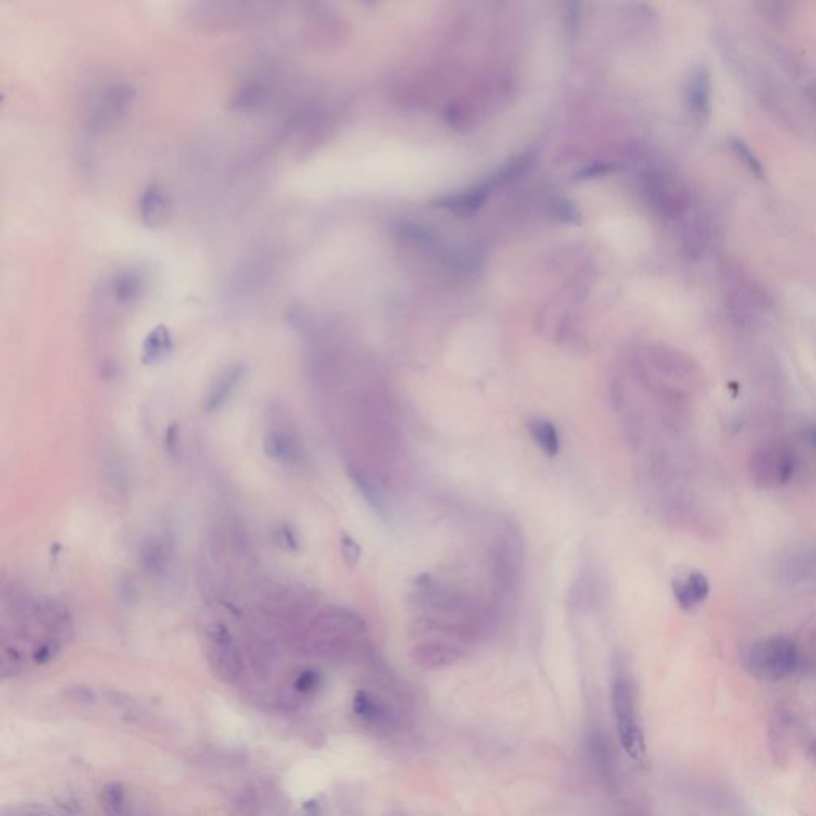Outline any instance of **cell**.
Instances as JSON below:
<instances>
[{
    "label": "cell",
    "instance_id": "19",
    "mask_svg": "<svg viewBox=\"0 0 816 816\" xmlns=\"http://www.w3.org/2000/svg\"><path fill=\"white\" fill-rule=\"evenodd\" d=\"M171 340L164 330H155L145 341V360H158L168 351Z\"/></svg>",
    "mask_w": 816,
    "mask_h": 816
},
{
    "label": "cell",
    "instance_id": "7",
    "mask_svg": "<svg viewBox=\"0 0 816 816\" xmlns=\"http://www.w3.org/2000/svg\"><path fill=\"white\" fill-rule=\"evenodd\" d=\"M751 477L762 488H777L791 480L795 461L793 451L778 445L760 448L751 458Z\"/></svg>",
    "mask_w": 816,
    "mask_h": 816
},
{
    "label": "cell",
    "instance_id": "16",
    "mask_svg": "<svg viewBox=\"0 0 816 816\" xmlns=\"http://www.w3.org/2000/svg\"><path fill=\"white\" fill-rule=\"evenodd\" d=\"M528 431L540 451L547 456H557L560 451V434L553 423L545 418H531L528 421Z\"/></svg>",
    "mask_w": 816,
    "mask_h": 816
},
{
    "label": "cell",
    "instance_id": "4",
    "mask_svg": "<svg viewBox=\"0 0 816 816\" xmlns=\"http://www.w3.org/2000/svg\"><path fill=\"white\" fill-rule=\"evenodd\" d=\"M612 708L617 724V733L625 753L633 760L644 762L646 745L643 731L639 727L637 701L630 679L625 674H617L612 684Z\"/></svg>",
    "mask_w": 816,
    "mask_h": 816
},
{
    "label": "cell",
    "instance_id": "22",
    "mask_svg": "<svg viewBox=\"0 0 816 816\" xmlns=\"http://www.w3.org/2000/svg\"><path fill=\"white\" fill-rule=\"evenodd\" d=\"M316 684H318V674L311 671L303 673L297 682L300 691H310V689H313Z\"/></svg>",
    "mask_w": 816,
    "mask_h": 816
},
{
    "label": "cell",
    "instance_id": "18",
    "mask_svg": "<svg viewBox=\"0 0 816 816\" xmlns=\"http://www.w3.org/2000/svg\"><path fill=\"white\" fill-rule=\"evenodd\" d=\"M731 149L735 153V157H737L755 177L759 179L764 177V166H762L760 159L754 155V152H751V149H749L743 140L731 139Z\"/></svg>",
    "mask_w": 816,
    "mask_h": 816
},
{
    "label": "cell",
    "instance_id": "21",
    "mask_svg": "<svg viewBox=\"0 0 816 816\" xmlns=\"http://www.w3.org/2000/svg\"><path fill=\"white\" fill-rule=\"evenodd\" d=\"M341 553L350 566H354L360 558V547L351 536L341 538Z\"/></svg>",
    "mask_w": 816,
    "mask_h": 816
},
{
    "label": "cell",
    "instance_id": "8",
    "mask_svg": "<svg viewBox=\"0 0 816 816\" xmlns=\"http://www.w3.org/2000/svg\"><path fill=\"white\" fill-rule=\"evenodd\" d=\"M464 657L466 649L463 644L436 638L421 639L410 651L412 661L423 670H439L456 664Z\"/></svg>",
    "mask_w": 816,
    "mask_h": 816
},
{
    "label": "cell",
    "instance_id": "14",
    "mask_svg": "<svg viewBox=\"0 0 816 816\" xmlns=\"http://www.w3.org/2000/svg\"><path fill=\"white\" fill-rule=\"evenodd\" d=\"M169 202L168 195L158 185H150L144 190L139 199V216L147 225L157 226L168 217Z\"/></svg>",
    "mask_w": 816,
    "mask_h": 816
},
{
    "label": "cell",
    "instance_id": "17",
    "mask_svg": "<svg viewBox=\"0 0 816 816\" xmlns=\"http://www.w3.org/2000/svg\"><path fill=\"white\" fill-rule=\"evenodd\" d=\"M166 540L162 538H150L147 539L142 550H140V560H142L144 567L152 574L163 572L164 567L168 566L169 560V548Z\"/></svg>",
    "mask_w": 816,
    "mask_h": 816
},
{
    "label": "cell",
    "instance_id": "12",
    "mask_svg": "<svg viewBox=\"0 0 816 816\" xmlns=\"http://www.w3.org/2000/svg\"><path fill=\"white\" fill-rule=\"evenodd\" d=\"M686 103L695 118L705 120L711 112V78L705 68L694 69L687 80Z\"/></svg>",
    "mask_w": 816,
    "mask_h": 816
},
{
    "label": "cell",
    "instance_id": "2",
    "mask_svg": "<svg viewBox=\"0 0 816 816\" xmlns=\"http://www.w3.org/2000/svg\"><path fill=\"white\" fill-rule=\"evenodd\" d=\"M743 665L749 674L762 681H780L795 671L799 651L789 637H768L754 641L745 651Z\"/></svg>",
    "mask_w": 816,
    "mask_h": 816
},
{
    "label": "cell",
    "instance_id": "1",
    "mask_svg": "<svg viewBox=\"0 0 816 816\" xmlns=\"http://www.w3.org/2000/svg\"><path fill=\"white\" fill-rule=\"evenodd\" d=\"M408 603L419 614L472 620L488 628L491 624L490 611L477 598L442 584L427 574L414 580V590L410 593Z\"/></svg>",
    "mask_w": 816,
    "mask_h": 816
},
{
    "label": "cell",
    "instance_id": "13",
    "mask_svg": "<svg viewBox=\"0 0 816 816\" xmlns=\"http://www.w3.org/2000/svg\"><path fill=\"white\" fill-rule=\"evenodd\" d=\"M673 593L681 610L691 611L708 598L710 595V582L701 572H691L684 579L673 580Z\"/></svg>",
    "mask_w": 816,
    "mask_h": 816
},
{
    "label": "cell",
    "instance_id": "20",
    "mask_svg": "<svg viewBox=\"0 0 816 816\" xmlns=\"http://www.w3.org/2000/svg\"><path fill=\"white\" fill-rule=\"evenodd\" d=\"M104 805L110 816L125 815V793L120 785H110L105 788Z\"/></svg>",
    "mask_w": 816,
    "mask_h": 816
},
{
    "label": "cell",
    "instance_id": "23",
    "mask_svg": "<svg viewBox=\"0 0 816 816\" xmlns=\"http://www.w3.org/2000/svg\"><path fill=\"white\" fill-rule=\"evenodd\" d=\"M810 753H812V755H813V758H815V760H816V741H815V743H813V745H812V749H810Z\"/></svg>",
    "mask_w": 816,
    "mask_h": 816
},
{
    "label": "cell",
    "instance_id": "3",
    "mask_svg": "<svg viewBox=\"0 0 816 816\" xmlns=\"http://www.w3.org/2000/svg\"><path fill=\"white\" fill-rule=\"evenodd\" d=\"M525 550L518 534L506 531L496 538L491 548V571L498 598L512 603L523 579Z\"/></svg>",
    "mask_w": 816,
    "mask_h": 816
},
{
    "label": "cell",
    "instance_id": "15",
    "mask_svg": "<svg viewBox=\"0 0 816 816\" xmlns=\"http://www.w3.org/2000/svg\"><path fill=\"white\" fill-rule=\"evenodd\" d=\"M147 279L139 270H123L112 281V293L118 302L128 303L137 300L145 289Z\"/></svg>",
    "mask_w": 816,
    "mask_h": 816
},
{
    "label": "cell",
    "instance_id": "6",
    "mask_svg": "<svg viewBox=\"0 0 816 816\" xmlns=\"http://www.w3.org/2000/svg\"><path fill=\"white\" fill-rule=\"evenodd\" d=\"M207 659L214 671L226 682L236 681L241 673V654L233 634L224 624H209L204 630Z\"/></svg>",
    "mask_w": 816,
    "mask_h": 816
},
{
    "label": "cell",
    "instance_id": "9",
    "mask_svg": "<svg viewBox=\"0 0 816 816\" xmlns=\"http://www.w3.org/2000/svg\"><path fill=\"white\" fill-rule=\"evenodd\" d=\"M347 477L357 488L360 496L365 499L372 509L377 512L380 517H386L389 513V501H387L386 488L375 474L365 467L359 464H350L347 466Z\"/></svg>",
    "mask_w": 816,
    "mask_h": 816
},
{
    "label": "cell",
    "instance_id": "5",
    "mask_svg": "<svg viewBox=\"0 0 816 816\" xmlns=\"http://www.w3.org/2000/svg\"><path fill=\"white\" fill-rule=\"evenodd\" d=\"M135 103V88L130 83L113 82L103 86V91L90 104L88 126L93 131H104L123 120Z\"/></svg>",
    "mask_w": 816,
    "mask_h": 816
},
{
    "label": "cell",
    "instance_id": "10",
    "mask_svg": "<svg viewBox=\"0 0 816 816\" xmlns=\"http://www.w3.org/2000/svg\"><path fill=\"white\" fill-rule=\"evenodd\" d=\"M265 453L286 467H303L308 461L302 444L286 431H271L263 440Z\"/></svg>",
    "mask_w": 816,
    "mask_h": 816
},
{
    "label": "cell",
    "instance_id": "11",
    "mask_svg": "<svg viewBox=\"0 0 816 816\" xmlns=\"http://www.w3.org/2000/svg\"><path fill=\"white\" fill-rule=\"evenodd\" d=\"M246 372H247L246 365L236 364L220 373L203 399V410L206 413L219 412L220 408L229 402V399L233 396V392L236 391V387L241 385V381L244 380Z\"/></svg>",
    "mask_w": 816,
    "mask_h": 816
},
{
    "label": "cell",
    "instance_id": "24",
    "mask_svg": "<svg viewBox=\"0 0 816 816\" xmlns=\"http://www.w3.org/2000/svg\"><path fill=\"white\" fill-rule=\"evenodd\" d=\"M812 440H813L815 445H816V427H815V429H813V434H812Z\"/></svg>",
    "mask_w": 816,
    "mask_h": 816
}]
</instances>
